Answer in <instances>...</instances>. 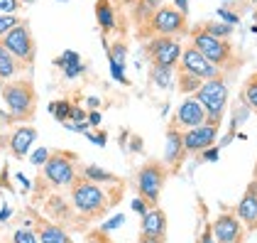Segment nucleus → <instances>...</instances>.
<instances>
[{
	"instance_id": "f257e3e1",
	"label": "nucleus",
	"mask_w": 257,
	"mask_h": 243,
	"mask_svg": "<svg viewBox=\"0 0 257 243\" xmlns=\"http://www.w3.org/2000/svg\"><path fill=\"white\" fill-rule=\"evenodd\" d=\"M69 189H71V206H74V211L79 216H83V219H88V221L103 219L108 206L113 204L108 199V194L100 189V184L88 182L86 177H76Z\"/></svg>"
},
{
	"instance_id": "f03ea898",
	"label": "nucleus",
	"mask_w": 257,
	"mask_h": 243,
	"mask_svg": "<svg viewBox=\"0 0 257 243\" xmlns=\"http://www.w3.org/2000/svg\"><path fill=\"white\" fill-rule=\"evenodd\" d=\"M3 101L8 106L10 116L20 123L35 121L37 116V89L32 79H13L5 86H0Z\"/></svg>"
},
{
	"instance_id": "7ed1b4c3",
	"label": "nucleus",
	"mask_w": 257,
	"mask_h": 243,
	"mask_svg": "<svg viewBox=\"0 0 257 243\" xmlns=\"http://www.w3.org/2000/svg\"><path fill=\"white\" fill-rule=\"evenodd\" d=\"M186 32H189L186 15L179 13L174 5H162L157 13L152 15V20L138 30V37L140 40H150V37H181Z\"/></svg>"
},
{
	"instance_id": "20e7f679",
	"label": "nucleus",
	"mask_w": 257,
	"mask_h": 243,
	"mask_svg": "<svg viewBox=\"0 0 257 243\" xmlns=\"http://www.w3.org/2000/svg\"><path fill=\"white\" fill-rule=\"evenodd\" d=\"M191 47L198 49V52L211 61L213 66H218L220 71H223V69H233V66H237V57H235L233 44L228 40H218L213 35L203 32L198 25L191 30Z\"/></svg>"
},
{
	"instance_id": "39448f33",
	"label": "nucleus",
	"mask_w": 257,
	"mask_h": 243,
	"mask_svg": "<svg viewBox=\"0 0 257 243\" xmlns=\"http://www.w3.org/2000/svg\"><path fill=\"white\" fill-rule=\"evenodd\" d=\"M169 172H172V170L167 167V162L164 160H150L138 170L135 187H138L140 199L147 204L150 209L157 206L159 194H162V189H164V182H167Z\"/></svg>"
},
{
	"instance_id": "423d86ee",
	"label": "nucleus",
	"mask_w": 257,
	"mask_h": 243,
	"mask_svg": "<svg viewBox=\"0 0 257 243\" xmlns=\"http://www.w3.org/2000/svg\"><path fill=\"white\" fill-rule=\"evenodd\" d=\"M0 44L20 61L22 69H32L35 66V61H37V42H35V35H32L27 20H20V25H15L0 40Z\"/></svg>"
},
{
	"instance_id": "0eeeda50",
	"label": "nucleus",
	"mask_w": 257,
	"mask_h": 243,
	"mask_svg": "<svg viewBox=\"0 0 257 243\" xmlns=\"http://www.w3.org/2000/svg\"><path fill=\"white\" fill-rule=\"evenodd\" d=\"M76 152L69 150H54L49 152V160L42 165V177L52 187H71V182L79 177L76 172Z\"/></svg>"
},
{
	"instance_id": "6e6552de",
	"label": "nucleus",
	"mask_w": 257,
	"mask_h": 243,
	"mask_svg": "<svg viewBox=\"0 0 257 243\" xmlns=\"http://www.w3.org/2000/svg\"><path fill=\"white\" fill-rule=\"evenodd\" d=\"M203 111H206V123H216L220 125V118L225 113V103H228V86L223 79H211V81H203L201 89L194 94Z\"/></svg>"
},
{
	"instance_id": "1a4fd4ad",
	"label": "nucleus",
	"mask_w": 257,
	"mask_h": 243,
	"mask_svg": "<svg viewBox=\"0 0 257 243\" xmlns=\"http://www.w3.org/2000/svg\"><path fill=\"white\" fill-rule=\"evenodd\" d=\"M181 52H184V47H181L179 37H150L145 42V54L152 61V66L177 69Z\"/></svg>"
},
{
	"instance_id": "9d476101",
	"label": "nucleus",
	"mask_w": 257,
	"mask_h": 243,
	"mask_svg": "<svg viewBox=\"0 0 257 243\" xmlns=\"http://www.w3.org/2000/svg\"><path fill=\"white\" fill-rule=\"evenodd\" d=\"M177 69H181V71H189V74H194V76H198L201 81H211V79H220V69L218 66H213L211 61L206 59L198 49H194L191 44L181 52V59H179Z\"/></svg>"
},
{
	"instance_id": "9b49d317",
	"label": "nucleus",
	"mask_w": 257,
	"mask_h": 243,
	"mask_svg": "<svg viewBox=\"0 0 257 243\" xmlns=\"http://www.w3.org/2000/svg\"><path fill=\"white\" fill-rule=\"evenodd\" d=\"M218 128H220V125H216V123H203V125H196V128L181 130V140H184L186 152L201 155L203 150H208L211 145H216Z\"/></svg>"
},
{
	"instance_id": "f8f14e48",
	"label": "nucleus",
	"mask_w": 257,
	"mask_h": 243,
	"mask_svg": "<svg viewBox=\"0 0 257 243\" xmlns=\"http://www.w3.org/2000/svg\"><path fill=\"white\" fill-rule=\"evenodd\" d=\"M203 123H206V111H203V106H201L194 96H186L184 101L179 103L172 128L189 130V128H196V125H203Z\"/></svg>"
},
{
	"instance_id": "ddd939ff",
	"label": "nucleus",
	"mask_w": 257,
	"mask_h": 243,
	"mask_svg": "<svg viewBox=\"0 0 257 243\" xmlns=\"http://www.w3.org/2000/svg\"><path fill=\"white\" fill-rule=\"evenodd\" d=\"M213 238L216 243H242V223L233 211H223L213 221Z\"/></svg>"
},
{
	"instance_id": "4468645a",
	"label": "nucleus",
	"mask_w": 257,
	"mask_h": 243,
	"mask_svg": "<svg viewBox=\"0 0 257 243\" xmlns=\"http://www.w3.org/2000/svg\"><path fill=\"white\" fill-rule=\"evenodd\" d=\"M189 152H186V147H184V140H181V130L179 128H167V150H164V162H167V167L172 170V172H177L179 165L184 162Z\"/></svg>"
},
{
	"instance_id": "2eb2a0df",
	"label": "nucleus",
	"mask_w": 257,
	"mask_h": 243,
	"mask_svg": "<svg viewBox=\"0 0 257 243\" xmlns=\"http://www.w3.org/2000/svg\"><path fill=\"white\" fill-rule=\"evenodd\" d=\"M235 214H237V219L245 223L250 231H255L257 228V182L247 184L242 199H240V204H237Z\"/></svg>"
},
{
	"instance_id": "dca6fc26",
	"label": "nucleus",
	"mask_w": 257,
	"mask_h": 243,
	"mask_svg": "<svg viewBox=\"0 0 257 243\" xmlns=\"http://www.w3.org/2000/svg\"><path fill=\"white\" fill-rule=\"evenodd\" d=\"M35 236L40 243H74L59 223L42 219V216H35Z\"/></svg>"
},
{
	"instance_id": "f3484780",
	"label": "nucleus",
	"mask_w": 257,
	"mask_h": 243,
	"mask_svg": "<svg viewBox=\"0 0 257 243\" xmlns=\"http://www.w3.org/2000/svg\"><path fill=\"white\" fill-rule=\"evenodd\" d=\"M140 233H142V236H159V238H164V236H167V214H164L159 206L147 209V211L142 214Z\"/></svg>"
},
{
	"instance_id": "a211bd4d",
	"label": "nucleus",
	"mask_w": 257,
	"mask_h": 243,
	"mask_svg": "<svg viewBox=\"0 0 257 243\" xmlns=\"http://www.w3.org/2000/svg\"><path fill=\"white\" fill-rule=\"evenodd\" d=\"M35 140H37V128H32V125L15 128L13 135H10V150H13V155H15L18 160L27 157V152H30V147H32Z\"/></svg>"
},
{
	"instance_id": "6ab92c4d",
	"label": "nucleus",
	"mask_w": 257,
	"mask_h": 243,
	"mask_svg": "<svg viewBox=\"0 0 257 243\" xmlns=\"http://www.w3.org/2000/svg\"><path fill=\"white\" fill-rule=\"evenodd\" d=\"M96 22H98L103 35H113L120 27L113 0H96Z\"/></svg>"
},
{
	"instance_id": "aec40b11",
	"label": "nucleus",
	"mask_w": 257,
	"mask_h": 243,
	"mask_svg": "<svg viewBox=\"0 0 257 243\" xmlns=\"http://www.w3.org/2000/svg\"><path fill=\"white\" fill-rule=\"evenodd\" d=\"M130 5H133V20L138 22L140 30L152 20V15L162 8V0H130Z\"/></svg>"
},
{
	"instance_id": "412c9836",
	"label": "nucleus",
	"mask_w": 257,
	"mask_h": 243,
	"mask_svg": "<svg viewBox=\"0 0 257 243\" xmlns=\"http://www.w3.org/2000/svg\"><path fill=\"white\" fill-rule=\"evenodd\" d=\"M20 71H22V64L0 44V86H5L8 81L18 79Z\"/></svg>"
},
{
	"instance_id": "4be33fe9",
	"label": "nucleus",
	"mask_w": 257,
	"mask_h": 243,
	"mask_svg": "<svg viewBox=\"0 0 257 243\" xmlns=\"http://www.w3.org/2000/svg\"><path fill=\"white\" fill-rule=\"evenodd\" d=\"M44 209H47V214L54 219V223L57 221H66V219H71V214H74V206H71V202H66L64 197H59V194H52L49 199H47V204H44Z\"/></svg>"
},
{
	"instance_id": "5701e85b",
	"label": "nucleus",
	"mask_w": 257,
	"mask_h": 243,
	"mask_svg": "<svg viewBox=\"0 0 257 243\" xmlns=\"http://www.w3.org/2000/svg\"><path fill=\"white\" fill-rule=\"evenodd\" d=\"M81 172H83L81 177H86L88 182H96V184H115V182H120L113 172H108V170H100V167H96V165H86Z\"/></svg>"
},
{
	"instance_id": "b1692460",
	"label": "nucleus",
	"mask_w": 257,
	"mask_h": 243,
	"mask_svg": "<svg viewBox=\"0 0 257 243\" xmlns=\"http://www.w3.org/2000/svg\"><path fill=\"white\" fill-rule=\"evenodd\" d=\"M201 84L203 81L198 79V76H194V74H189V71H181L179 69V74H177V89L184 94V96H194L198 89H201Z\"/></svg>"
},
{
	"instance_id": "393cba45",
	"label": "nucleus",
	"mask_w": 257,
	"mask_h": 243,
	"mask_svg": "<svg viewBox=\"0 0 257 243\" xmlns=\"http://www.w3.org/2000/svg\"><path fill=\"white\" fill-rule=\"evenodd\" d=\"M172 76L174 69H164V66H150V81L159 89H172Z\"/></svg>"
},
{
	"instance_id": "a878e982",
	"label": "nucleus",
	"mask_w": 257,
	"mask_h": 243,
	"mask_svg": "<svg viewBox=\"0 0 257 243\" xmlns=\"http://www.w3.org/2000/svg\"><path fill=\"white\" fill-rule=\"evenodd\" d=\"M198 27H201L203 32L218 37V40H228V37L233 35V25H228V22H201Z\"/></svg>"
},
{
	"instance_id": "bb28decb",
	"label": "nucleus",
	"mask_w": 257,
	"mask_h": 243,
	"mask_svg": "<svg viewBox=\"0 0 257 243\" xmlns=\"http://www.w3.org/2000/svg\"><path fill=\"white\" fill-rule=\"evenodd\" d=\"M108 59L113 66H122L125 69V59H127V47L122 44V42H113L110 47H108Z\"/></svg>"
},
{
	"instance_id": "cd10ccee",
	"label": "nucleus",
	"mask_w": 257,
	"mask_h": 243,
	"mask_svg": "<svg viewBox=\"0 0 257 243\" xmlns=\"http://www.w3.org/2000/svg\"><path fill=\"white\" fill-rule=\"evenodd\" d=\"M242 101L257 111V71L245 81V86H242Z\"/></svg>"
},
{
	"instance_id": "c85d7f7f",
	"label": "nucleus",
	"mask_w": 257,
	"mask_h": 243,
	"mask_svg": "<svg viewBox=\"0 0 257 243\" xmlns=\"http://www.w3.org/2000/svg\"><path fill=\"white\" fill-rule=\"evenodd\" d=\"M71 103L69 101H54V103H49V113L57 118L59 123H69V116H71Z\"/></svg>"
},
{
	"instance_id": "c756f323",
	"label": "nucleus",
	"mask_w": 257,
	"mask_h": 243,
	"mask_svg": "<svg viewBox=\"0 0 257 243\" xmlns=\"http://www.w3.org/2000/svg\"><path fill=\"white\" fill-rule=\"evenodd\" d=\"M86 243H115L113 241V236L108 233V228H93V231H88L86 233Z\"/></svg>"
},
{
	"instance_id": "7c9ffc66",
	"label": "nucleus",
	"mask_w": 257,
	"mask_h": 243,
	"mask_svg": "<svg viewBox=\"0 0 257 243\" xmlns=\"http://www.w3.org/2000/svg\"><path fill=\"white\" fill-rule=\"evenodd\" d=\"M15 25H20V18H18V15H0V40H3Z\"/></svg>"
},
{
	"instance_id": "2f4dec72",
	"label": "nucleus",
	"mask_w": 257,
	"mask_h": 243,
	"mask_svg": "<svg viewBox=\"0 0 257 243\" xmlns=\"http://www.w3.org/2000/svg\"><path fill=\"white\" fill-rule=\"evenodd\" d=\"M22 8V0H0V15H15Z\"/></svg>"
},
{
	"instance_id": "473e14b6",
	"label": "nucleus",
	"mask_w": 257,
	"mask_h": 243,
	"mask_svg": "<svg viewBox=\"0 0 257 243\" xmlns=\"http://www.w3.org/2000/svg\"><path fill=\"white\" fill-rule=\"evenodd\" d=\"M13 243H37V236H35V231H30V228H20V231H15Z\"/></svg>"
},
{
	"instance_id": "72a5a7b5",
	"label": "nucleus",
	"mask_w": 257,
	"mask_h": 243,
	"mask_svg": "<svg viewBox=\"0 0 257 243\" xmlns=\"http://www.w3.org/2000/svg\"><path fill=\"white\" fill-rule=\"evenodd\" d=\"M83 71H86V66H83V64H79V61H74V64H66V66H64L66 79H76V76H81Z\"/></svg>"
},
{
	"instance_id": "f704fd0d",
	"label": "nucleus",
	"mask_w": 257,
	"mask_h": 243,
	"mask_svg": "<svg viewBox=\"0 0 257 243\" xmlns=\"http://www.w3.org/2000/svg\"><path fill=\"white\" fill-rule=\"evenodd\" d=\"M74 61H79V54H76V52H71V49H66V52L61 54L59 59L54 61V64H57V66H61V69H64L66 64H74Z\"/></svg>"
},
{
	"instance_id": "c9c22d12",
	"label": "nucleus",
	"mask_w": 257,
	"mask_h": 243,
	"mask_svg": "<svg viewBox=\"0 0 257 243\" xmlns=\"http://www.w3.org/2000/svg\"><path fill=\"white\" fill-rule=\"evenodd\" d=\"M47 160H49V150H47V147L35 150V155H32V165H44Z\"/></svg>"
},
{
	"instance_id": "e433bc0d",
	"label": "nucleus",
	"mask_w": 257,
	"mask_h": 243,
	"mask_svg": "<svg viewBox=\"0 0 257 243\" xmlns=\"http://www.w3.org/2000/svg\"><path fill=\"white\" fill-rule=\"evenodd\" d=\"M110 74H113V79L118 81V84H127V76H125V69L122 66H113L110 64Z\"/></svg>"
},
{
	"instance_id": "4c0bfd02",
	"label": "nucleus",
	"mask_w": 257,
	"mask_h": 243,
	"mask_svg": "<svg viewBox=\"0 0 257 243\" xmlns=\"http://www.w3.org/2000/svg\"><path fill=\"white\" fill-rule=\"evenodd\" d=\"M83 118H86V113L81 111L79 106H74V108H71V116H69V121H74V123H83Z\"/></svg>"
},
{
	"instance_id": "58836bf2",
	"label": "nucleus",
	"mask_w": 257,
	"mask_h": 243,
	"mask_svg": "<svg viewBox=\"0 0 257 243\" xmlns=\"http://www.w3.org/2000/svg\"><path fill=\"white\" fill-rule=\"evenodd\" d=\"M203 160H208V162H216L218 160V147H208V150H203Z\"/></svg>"
},
{
	"instance_id": "ea45409f",
	"label": "nucleus",
	"mask_w": 257,
	"mask_h": 243,
	"mask_svg": "<svg viewBox=\"0 0 257 243\" xmlns=\"http://www.w3.org/2000/svg\"><path fill=\"white\" fill-rule=\"evenodd\" d=\"M133 209H135V211H138L140 216H142V214H145V211H147L150 206H147V204H145V202H142V199L138 197V199H133Z\"/></svg>"
},
{
	"instance_id": "a19ab883",
	"label": "nucleus",
	"mask_w": 257,
	"mask_h": 243,
	"mask_svg": "<svg viewBox=\"0 0 257 243\" xmlns=\"http://www.w3.org/2000/svg\"><path fill=\"white\" fill-rule=\"evenodd\" d=\"M174 8H177L179 13L186 15V13H189V0H174Z\"/></svg>"
},
{
	"instance_id": "79ce46f5",
	"label": "nucleus",
	"mask_w": 257,
	"mask_h": 243,
	"mask_svg": "<svg viewBox=\"0 0 257 243\" xmlns=\"http://www.w3.org/2000/svg\"><path fill=\"white\" fill-rule=\"evenodd\" d=\"M140 243H164V238H159V236H142L140 233Z\"/></svg>"
},
{
	"instance_id": "37998d69",
	"label": "nucleus",
	"mask_w": 257,
	"mask_h": 243,
	"mask_svg": "<svg viewBox=\"0 0 257 243\" xmlns=\"http://www.w3.org/2000/svg\"><path fill=\"white\" fill-rule=\"evenodd\" d=\"M86 118H88V125H93V128H96V125H100V113H93V111H91Z\"/></svg>"
},
{
	"instance_id": "c03bdc74",
	"label": "nucleus",
	"mask_w": 257,
	"mask_h": 243,
	"mask_svg": "<svg viewBox=\"0 0 257 243\" xmlns=\"http://www.w3.org/2000/svg\"><path fill=\"white\" fill-rule=\"evenodd\" d=\"M201 243H216V238H213V231H211V228H206V233H203Z\"/></svg>"
}]
</instances>
